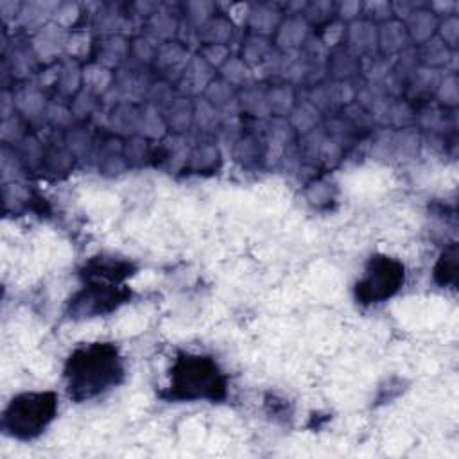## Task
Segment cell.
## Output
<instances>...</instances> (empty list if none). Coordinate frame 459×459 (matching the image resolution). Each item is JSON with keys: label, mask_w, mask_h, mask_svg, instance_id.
<instances>
[{"label": "cell", "mask_w": 459, "mask_h": 459, "mask_svg": "<svg viewBox=\"0 0 459 459\" xmlns=\"http://www.w3.org/2000/svg\"><path fill=\"white\" fill-rule=\"evenodd\" d=\"M174 398H219L224 393V380L217 366L199 355H185L176 360L170 377Z\"/></svg>", "instance_id": "7a4b0ae2"}, {"label": "cell", "mask_w": 459, "mask_h": 459, "mask_svg": "<svg viewBox=\"0 0 459 459\" xmlns=\"http://www.w3.org/2000/svg\"><path fill=\"white\" fill-rule=\"evenodd\" d=\"M56 414V396L52 393H27L11 402L4 416V427L16 437L39 434Z\"/></svg>", "instance_id": "3957f363"}, {"label": "cell", "mask_w": 459, "mask_h": 459, "mask_svg": "<svg viewBox=\"0 0 459 459\" xmlns=\"http://www.w3.org/2000/svg\"><path fill=\"white\" fill-rule=\"evenodd\" d=\"M403 281V265L389 256H375L366 267V274L357 283V298L364 303L384 301L393 296Z\"/></svg>", "instance_id": "277c9868"}, {"label": "cell", "mask_w": 459, "mask_h": 459, "mask_svg": "<svg viewBox=\"0 0 459 459\" xmlns=\"http://www.w3.org/2000/svg\"><path fill=\"white\" fill-rule=\"evenodd\" d=\"M120 373V359L111 344H90L68 360V391L79 400L91 398L113 385Z\"/></svg>", "instance_id": "6da1fadb"}]
</instances>
